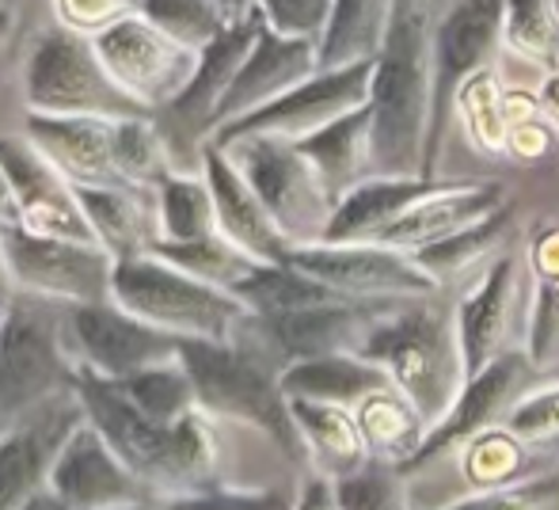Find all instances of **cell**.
<instances>
[{
	"label": "cell",
	"mask_w": 559,
	"mask_h": 510,
	"mask_svg": "<svg viewBox=\"0 0 559 510\" xmlns=\"http://www.w3.org/2000/svg\"><path fill=\"white\" fill-rule=\"evenodd\" d=\"M442 179L430 176H369L354 183L335 202L332 225H328L324 245H354V240H373L384 225L396 222L404 210H412L419 199H427Z\"/></svg>",
	"instance_id": "cell-27"
},
{
	"label": "cell",
	"mask_w": 559,
	"mask_h": 510,
	"mask_svg": "<svg viewBox=\"0 0 559 510\" xmlns=\"http://www.w3.org/2000/svg\"><path fill=\"white\" fill-rule=\"evenodd\" d=\"M502 38H507L510 50L537 61L559 54V23L552 12V0H507Z\"/></svg>",
	"instance_id": "cell-42"
},
{
	"label": "cell",
	"mask_w": 559,
	"mask_h": 510,
	"mask_svg": "<svg viewBox=\"0 0 559 510\" xmlns=\"http://www.w3.org/2000/svg\"><path fill=\"white\" fill-rule=\"evenodd\" d=\"M278 384L289 400H320V404L358 407L369 396H377V392H389L392 378L361 355H324L282 366Z\"/></svg>",
	"instance_id": "cell-29"
},
{
	"label": "cell",
	"mask_w": 559,
	"mask_h": 510,
	"mask_svg": "<svg viewBox=\"0 0 559 510\" xmlns=\"http://www.w3.org/2000/svg\"><path fill=\"white\" fill-rule=\"evenodd\" d=\"M153 256L168 259L171 266H179V271L194 274V278L210 282L217 289H228V294L259 266V259L236 248L225 233H210V237L199 240H156Z\"/></svg>",
	"instance_id": "cell-36"
},
{
	"label": "cell",
	"mask_w": 559,
	"mask_h": 510,
	"mask_svg": "<svg viewBox=\"0 0 559 510\" xmlns=\"http://www.w3.org/2000/svg\"><path fill=\"white\" fill-rule=\"evenodd\" d=\"M156 222L160 240H199L217 229V206L206 176L176 168L156 187Z\"/></svg>",
	"instance_id": "cell-34"
},
{
	"label": "cell",
	"mask_w": 559,
	"mask_h": 510,
	"mask_svg": "<svg viewBox=\"0 0 559 510\" xmlns=\"http://www.w3.org/2000/svg\"><path fill=\"white\" fill-rule=\"evenodd\" d=\"M115 168L122 176V183L148 187V191H156L160 179H168L176 171L171 141L156 127L153 115L115 122Z\"/></svg>",
	"instance_id": "cell-37"
},
{
	"label": "cell",
	"mask_w": 559,
	"mask_h": 510,
	"mask_svg": "<svg viewBox=\"0 0 559 510\" xmlns=\"http://www.w3.org/2000/svg\"><path fill=\"white\" fill-rule=\"evenodd\" d=\"M179 363L199 392V407L214 419H233L266 435L289 461H305L301 430L289 396L278 384V366L248 340H179Z\"/></svg>",
	"instance_id": "cell-4"
},
{
	"label": "cell",
	"mask_w": 559,
	"mask_h": 510,
	"mask_svg": "<svg viewBox=\"0 0 559 510\" xmlns=\"http://www.w3.org/2000/svg\"><path fill=\"white\" fill-rule=\"evenodd\" d=\"M400 476L404 473L396 465L369 458L366 465H358L354 473L335 481L338 503H343V510H412Z\"/></svg>",
	"instance_id": "cell-43"
},
{
	"label": "cell",
	"mask_w": 559,
	"mask_h": 510,
	"mask_svg": "<svg viewBox=\"0 0 559 510\" xmlns=\"http://www.w3.org/2000/svg\"><path fill=\"white\" fill-rule=\"evenodd\" d=\"M217 145V141H214ZM225 153L240 168V176L251 183L266 214L282 229V237L294 248L324 245L328 225L335 214V194L324 187L309 156L289 138L271 133H248V138L225 141Z\"/></svg>",
	"instance_id": "cell-7"
},
{
	"label": "cell",
	"mask_w": 559,
	"mask_h": 510,
	"mask_svg": "<svg viewBox=\"0 0 559 510\" xmlns=\"http://www.w3.org/2000/svg\"><path fill=\"white\" fill-rule=\"evenodd\" d=\"M259 20H263V15H259ZM317 69H320L317 43L286 38V35H278V31L266 27V23H259L255 43H251L240 73L233 76L222 107H217L214 130L225 127V122L243 119V115H251V111H259V107H266L271 99L286 96L289 88L309 81Z\"/></svg>",
	"instance_id": "cell-21"
},
{
	"label": "cell",
	"mask_w": 559,
	"mask_h": 510,
	"mask_svg": "<svg viewBox=\"0 0 559 510\" xmlns=\"http://www.w3.org/2000/svg\"><path fill=\"white\" fill-rule=\"evenodd\" d=\"M369 76H373V61H358V66H343V69H317L309 81L289 88L286 96L271 99L266 107L243 115V119L217 127L210 141L225 145V141L248 138V133H271V138L297 141L305 133L335 122L338 115L366 104Z\"/></svg>",
	"instance_id": "cell-14"
},
{
	"label": "cell",
	"mask_w": 559,
	"mask_h": 510,
	"mask_svg": "<svg viewBox=\"0 0 559 510\" xmlns=\"http://www.w3.org/2000/svg\"><path fill=\"white\" fill-rule=\"evenodd\" d=\"M366 104L373 115V176H427L435 31L423 0H392Z\"/></svg>",
	"instance_id": "cell-1"
},
{
	"label": "cell",
	"mask_w": 559,
	"mask_h": 510,
	"mask_svg": "<svg viewBox=\"0 0 559 510\" xmlns=\"http://www.w3.org/2000/svg\"><path fill=\"white\" fill-rule=\"evenodd\" d=\"M335 0H259V15L271 31L286 38H301V43H317L324 38L328 20H332Z\"/></svg>",
	"instance_id": "cell-45"
},
{
	"label": "cell",
	"mask_w": 559,
	"mask_h": 510,
	"mask_svg": "<svg viewBox=\"0 0 559 510\" xmlns=\"http://www.w3.org/2000/svg\"><path fill=\"white\" fill-rule=\"evenodd\" d=\"M76 423H84V407L73 384L8 423L0 435V510H20L50 488V469Z\"/></svg>",
	"instance_id": "cell-17"
},
{
	"label": "cell",
	"mask_w": 559,
	"mask_h": 510,
	"mask_svg": "<svg viewBox=\"0 0 559 510\" xmlns=\"http://www.w3.org/2000/svg\"><path fill=\"white\" fill-rule=\"evenodd\" d=\"M15 301H20V286H15L12 263H8V252H4V233H0V305L12 309Z\"/></svg>",
	"instance_id": "cell-51"
},
{
	"label": "cell",
	"mask_w": 559,
	"mask_h": 510,
	"mask_svg": "<svg viewBox=\"0 0 559 510\" xmlns=\"http://www.w3.org/2000/svg\"><path fill=\"white\" fill-rule=\"evenodd\" d=\"M259 12L248 15V20H236L228 23L222 35L199 54L194 61V73L187 81V88L164 107V119H168V141H171V153L176 145H187V149H199L214 138V119H217V107H222L228 84L233 76L240 73L243 58H248L251 43L259 35Z\"/></svg>",
	"instance_id": "cell-19"
},
{
	"label": "cell",
	"mask_w": 559,
	"mask_h": 510,
	"mask_svg": "<svg viewBox=\"0 0 559 510\" xmlns=\"http://www.w3.org/2000/svg\"><path fill=\"white\" fill-rule=\"evenodd\" d=\"M358 412V427L366 435V450L369 458L389 461L404 473V465L415 458L423 435H427V423L419 419L412 404H407L400 392H377L366 404L354 407Z\"/></svg>",
	"instance_id": "cell-33"
},
{
	"label": "cell",
	"mask_w": 559,
	"mask_h": 510,
	"mask_svg": "<svg viewBox=\"0 0 559 510\" xmlns=\"http://www.w3.org/2000/svg\"><path fill=\"white\" fill-rule=\"evenodd\" d=\"M456 104L464 107L468 115V133L479 141L484 149H507V138H510V127H507V111H502V99L491 92L487 84V73L472 76L468 84L461 88Z\"/></svg>",
	"instance_id": "cell-46"
},
{
	"label": "cell",
	"mask_w": 559,
	"mask_h": 510,
	"mask_svg": "<svg viewBox=\"0 0 559 510\" xmlns=\"http://www.w3.org/2000/svg\"><path fill=\"white\" fill-rule=\"evenodd\" d=\"M92 46L118 88L153 115L187 88L199 61V54L153 27L141 12L122 15L111 27L92 35Z\"/></svg>",
	"instance_id": "cell-11"
},
{
	"label": "cell",
	"mask_w": 559,
	"mask_h": 510,
	"mask_svg": "<svg viewBox=\"0 0 559 510\" xmlns=\"http://www.w3.org/2000/svg\"><path fill=\"white\" fill-rule=\"evenodd\" d=\"M514 297H518V256L502 252L453 309L456 343H461V358H464V381L484 370V366H491L499 355H507Z\"/></svg>",
	"instance_id": "cell-23"
},
{
	"label": "cell",
	"mask_w": 559,
	"mask_h": 510,
	"mask_svg": "<svg viewBox=\"0 0 559 510\" xmlns=\"http://www.w3.org/2000/svg\"><path fill=\"white\" fill-rule=\"evenodd\" d=\"M233 297L251 317H286V312L312 309V305L350 301V297L335 294L328 282H320L317 274L301 271L294 259H286V263H259L233 289Z\"/></svg>",
	"instance_id": "cell-31"
},
{
	"label": "cell",
	"mask_w": 559,
	"mask_h": 510,
	"mask_svg": "<svg viewBox=\"0 0 559 510\" xmlns=\"http://www.w3.org/2000/svg\"><path fill=\"white\" fill-rule=\"evenodd\" d=\"M502 427L525 446H540V442H552L559 435V384L552 389H537L530 396H522L514 407L507 412Z\"/></svg>",
	"instance_id": "cell-47"
},
{
	"label": "cell",
	"mask_w": 559,
	"mask_h": 510,
	"mask_svg": "<svg viewBox=\"0 0 559 510\" xmlns=\"http://www.w3.org/2000/svg\"><path fill=\"white\" fill-rule=\"evenodd\" d=\"M289 407H294V423L317 473L338 481L369 461L366 435H361L354 407L320 404V400H289Z\"/></svg>",
	"instance_id": "cell-30"
},
{
	"label": "cell",
	"mask_w": 559,
	"mask_h": 510,
	"mask_svg": "<svg viewBox=\"0 0 559 510\" xmlns=\"http://www.w3.org/2000/svg\"><path fill=\"white\" fill-rule=\"evenodd\" d=\"M66 305L20 294L8 309L4 340H0V423L20 419L43 400L58 396L73 384V358L61 335Z\"/></svg>",
	"instance_id": "cell-8"
},
{
	"label": "cell",
	"mask_w": 559,
	"mask_h": 510,
	"mask_svg": "<svg viewBox=\"0 0 559 510\" xmlns=\"http://www.w3.org/2000/svg\"><path fill=\"white\" fill-rule=\"evenodd\" d=\"M202 176H206L210 191H214L217 229H222L236 248H243V252L251 259H259V263H286V259L294 256V245L282 237V229L274 225V217L266 214L259 194L251 191V183L233 164V156H228L222 145H214V141L202 145Z\"/></svg>",
	"instance_id": "cell-22"
},
{
	"label": "cell",
	"mask_w": 559,
	"mask_h": 510,
	"mask_svg": "<svg viewBox=\"0 0 559 510\" xmlns=\"http://www.w3.org/2000/svg\"><path fill=\"white\" fill-rule=\"evenodd\" d=\"M50 491H58L73 510H111L130 503H148V488L130 465L111 450L104 435L88 419L58 450L50 469Z\"/></svg>",
	"instance_id": "cell-20"
},
{
	"label": "cell",
	"mask_w": 559,
	"mask_h": 510,
	"mask_svg": "<svg viewBox=\"0 0 559 510\" xmlns=\"http://www.w3.org/2000/svg\"><path fill=\"white\" fill-rule=\"evenodd\" d=\"M0 225H20V202H15L12 179L0 164Z\"/></svg>",
	"instance_id": "cell-52"
},
{
	"label": "cell",
	"mask_w": 559,
	"mask_h": 510,
	"mask_svg": "<svg viewBox=\"0 0 559 510\" xmlns=\"http://www.w3.org/2000/svg\"><path fill=\"white\" fill-rule=\"evenodd\" d=\"M294 510H343L332 476H324V473H317V469H312V473L301 481V488H297Z\"/></svg>",
	"instance_id": "cell-50"
},
{
	"label": "cell",
	"mask_w": 559,
	"mask_h": 510,
	"mask_svg": "<svg viewBox=\"0 0 559 510\" xmlns=\"http://www.w3.org/2000/svg\"><path fill=\"white\" fill-rule=\"evenodd\" d=\"M138 12L153 27H160L179 46L202 54L217 35L228 27V20L210 0H138Z\"/></svg>",
	"instance_id": "cell-41"
},
{
	"label": "cell",
	"mask_w": 559,
	"mask_h": 510,
	"mask_svg": "<svg viewBox=\"0 0 559 510\" xmlns=\"http://www.w3.org/2000/svg\"><path fill=\"white\" fill-rule=\"evenodd\" d=\"M297 149L309 156L317 176L324 179V187L338 202L354 183L373 176V115H369V104L297 138Z\"/></svg>",
	"instance_id": "cell-28"
},
{
	"label": "cell",
	"mask_w": 559,
	"mask_h": 510,
	"mask_svg": "<svg viewBox=\"0 0 559 510\" xmlns=\"http://www.w3.org/2000/svg\"><path fill=\"white\" fill-rule=\"evenodd\" d=\"M8 38V12H0V43Z\"/></svg>",
	"instance_id": "cell-57"
},
{
	"label": "cell",
	"mask_w": 559,
	"mask_h": 510,
	"mask_svg": "<svg viewBox=\"0 0 559 510\" xmlns=\"http://www.w3.org/2000/svg\"><path fill=\"white\" fill-rule=\"evenodd\" d=\"M4 427H8V423H0V435H4Z\"/></svg>",
	"instance_id": "cell-59"
},
{
	"label": "cell",
	"mask_w": 559,
	"mask_h": 510,
	"mask_svg": "<svg viewBox=\"0 0 559 510\" xmlns=\"http://www.w3.org/2000/svg\"><path fill=\"white\" fill-rule=\"evenodd\" d=\"M111 510H160V507H153V499H148V503H130V507H111Z\"/></svg>",
	"instance_id": "cell-56"
},
{
	"label": "cell",
	"mask_w": 559,
	"mask_h": 510,
	"mask_svg": "<svg viewBox=\"0 0 559 510\" xmlns=\"http://www.w3.org/2000/svg\"><path fill=\"white\" fill-rule=\"evenodd\" d=\"M540 111L548 115V122H556L559 127V73L548 76L545 88H540Z\"/></svg>",
	"instance_id": "cell-54"
},
{
	"label": "cell",
	"mask_w": 559,
	"mask_h": 510,
	"mask_svg": "<svg viewBox=\"0 0 559 510\" xmlns=\"http://www.w3.org/2000/svg\"><path fill=\"white\" fill-rule=\"evenodd\" d=\"M464 476L476 491L510 488L525 481V442H518L507 427H487L464 446Z\"/></svg>",
	"instance_id": "cell-40"
},
{
	"label": "cell",
	"mask_w": 559,
	"mask_h": 510,
	"mask_svg": "<svg viewBox=\"0 0 559 510\" xmlns=\"http://www.w3.org/2000/svg\"><path fill=\"white\" fill-rule=\"evenodd\" d=\"M61 335L76 370L104 381H126L179 358L176 335L145 324L118 301L69 305L61 317Z\"/></svg>",
	"instance_id": "cell-10"
},
{
	"label": "cell",
	"mask_w": 559,
	"mask_h": 510,
	"mask_svg": "<svg viewBox=\"0 0 559 510\" xmlns=\"http://www.w3.org/2000/svg\"><path fill=\"white\" fill-rule=\"evenodd\" d=\"M23 104L35 115H96V119H141L153 115L111 81L96 46L61 23L31 43L23 66Z\"/></svg>",
	"instance_id": "cell-6"
},
{
	"label": "cell",
	"mask_w": 559,
	"mask_h": 510,
	"mask_svg": "<svg viewBox=\"0 0 559 510\" xmlns=\"http://www.w3.org/2000/svg\"><path fill=\"white\" fill-rule=\"evenodd\" d=\"M392 0H335L328 31L317 46L320 69H343L373 61L389 31Z\"/></svg>",
	"instance_id": "cell-32"
},
{
	"label": "cell",
	"mask_w": 559,
	"mask_h": 510,
	"mask_svg": "<svg viewBox=\"0 0 559 510\" xmlns=\"http://www.w3.org/2000/svg\"><path fill=\"white\" fill-rule=\"evenodd\" d=\"M20 510H73L66 503V499L58 496V491H50V488H43L38 496H31L27 503H23Z\"/></svg>",
	"instance_id": "cell-55"
},
{
	"label": "cell",
	"mask_w": 559,
	"mask_h": 510,
	"mask_svg": "<svg viewBox=\"0 0 559 510\" xmlns=\"http://www.w3.org/2000/svg\"><path fill=\"white\" fill-rule=\"evenodd\" d=\"M115 122L96 115H35L27 111L23 133L61 168L76 187L122 183L115 168Z\"/></svg>",
	"instance_id": "cell-24"
},
{
	"label": "cell",
	"mask_w": 559,
	"mask_h": 510,
	"mask_svg": "<svg viewBox=\"0 0 559 510\" xmlns=\"http://www.w3.org/2000/svg\"><path fill=\"white\" fill-rule=\"evenodd\" d=\"M530 351H507L491 366H484L479 373H472L461 384V392L453 396V404L445 407V415L438 423H430L427 435H423L415 458L404 465V476L415 469L435 465L442 453L456 450V446H468L476 435H484L487 427H495V419H507V412L525 396V381L533 373Z\"/></svg>",
	"instance_id": "cell-16"
},
{
	"label": "cell",
	"mask_w": 559,
	"mask_h": 510,
	"mask_svg": "<svg viewBox=\"0 0 559 510\" xmlns=\"http://www.w3.org/2000/svg\"><path fill=\"white\" fill-rule=\"evenodd\" d=\"M4 252L12 263L15 286L27 297L53 305L111 301V282L118 259L99 245L69 237H46L27 225H0Z\"/></svg>",
	"instance_id": "cell-9"
},
{
	"label": "cell",
	"mask_w": 559,
	"mask_h": 510,
	"mask_svg": "<svg viewBox=\"0 0 559 510\" xmlns=\"http://www.w3.org/2000/svg\"><path fill=\"white\" fill-rule=\"evenodd\" d=\"M81 191L84 217L92 225V237L99 248H107L115 259L148 256L160 240L156 222V191L133 183H99L76 187Z\"/></svg>",
	"instance_id": "cell-26"
},
{
	"label": "cell",
	"mask_w": 559,
	"mask_h": 510,
	"mask_svg": "<svg viewBox=\"0 0 559 510\" xmlns=\"http://www.w3.org/2000/svg\"><path fill=\"white\" fill-rule=\"evenodd\" d=\"M297 491L289 488H255V491H236V488H214L191 491V496L164 499L160 510H294Z\"/></svg>",
	"instance_id": "cell-44"
},
{
	"label": "cell",
	"mask_w": 559,
	"mask_h": 510,
	"mask_svg": "<svg viewBox=\"0 0 559 510\" xmlns=\"http://www.w3.org/2000/svg\"><path fill=\"white\" fill-rule=\"evenodd\" d=\"M289 259L350 301H400V297H430L438 289V282L415 263V256L373 240L294 248Z\"/></svg>",
	"instance_id": "cell-15"
},
{
	"label": "cell",
	"mask_w": 559,
	"mask_h": 510,
	"mask_svg": "<svg viewBox=\"0 0 559 510\" xmlns=\"http://www.w3.org/2000/svg\"><path fill=\"white\" fill-rule=\"evenodd\" d=\"M0 164H4L8 179H12L15 202H20V225L46 233V237H69L96 245L76 183L61 176L58 164L27 133L23 138L0 133Z\"/></svg>",
	"instance_id": "cell-18"
},
{
	"label": "cell",
	"mask_w": 559,
	"mask_h": 510,
	"mask_svg": "<svg viewBox=\"0 0 559 510\" xmlns=\"http://www.w3.org/2000/svg\"><path fill=\"white\" fill-rule=\"evenodd\" d=\"M122 389V396L138 407L145 419L153 423H179L183 415L199 412V392H194V381L187 373V366L179 363H164V366H153V370H141L126 381H115Z\"/></svg>",
	"instance_id": "cell-38"
},
{
	"label": "cell",
	"mask_w": 559,
	"mask_h": 510,
	"mask_svg": "<svg viewBox=\"0 0 559 510\" xmlns=\"http://www.w3.org/2000/svg\"><path fill=\"white\" fill-rule=\"evenodd\" d=\"M502 12L507 0H453L435 27V111H430L427 138V176L435 179L442 156L445 122L456 107L461 88L484 73L487 58L502 38Z\"/></svg>",
	"instance_id": "cell-13"
},
{
	"label": "cell",
	"mask_w": 559,
	"mask_h": 510,
	"mask_svg": "<svg viewBox=\"0 0 559 510\" xmlns=\"http://www.w3.org/2000/svg\"><path fill=\"white\" fill-rule=\"evenodd\" d=\"M210 4H214L228 23L248 20V15H255V12H259V0H210Z\"/></svg>",
	"instance_id": "cell-53"
},
{
	"label": "cell",
	"mask_w": 559,
	"mask_h": 510,
	"mask_svg": "<svg viewBox=\"0 0 559 510\" xmlns=\"http://www.w3.org/2000/svg\"><path fill=\"white\" fill-rule=\"evenodd\" d=\"M502 202H507V194H502L499 183H442L427 199L415 202L412 210H404L392 225H384L373 237V245H389L396 252L415 256L419 248L438 245L449 233L499 210Z\"/></svg>",
	"instance_id": "cell-25"
},
{
	"label": "cell",
	"mask_w": 559,
	"mask_h": 510,
	"mask_svg": "<svg viewBox=\"0 0 559 510\" xmlns=\"http://www.w3.org/2000/svg\"><path fill=\"white\" fill-rule=\"evenodd\" d=\"M400 301H407V297H400ZM400 301H332L286 312V317H251L248 312L236 340H248L251 347H259L278 370L289 363H301V358L358 355L369 328Z\"/></svg>",
	"instance_id": "cell-12"
},
{
	"label": "cell",
	"mask_w": 559,
	"mask_h": 510,
	"mask_svg": "<svg viewBox=\"0 0 559 510\" xmlns=\"http://www.w3.org/2000/svg\"><path fill=\"white\" fill-rule=\"evenodd\" d=\"M111 301L176 340L228 343L240 335L248 309L228 289L171 266L160 256H133L115 263Z\"/></svg>",
	"instance_id": "cell-5"
},
{
	"label": "cell",
	"mask_w": 559,
	"mask_h": 510,
	"mask_svg": "<svg viewBox=\"0 0 559 510\" xmlns=\"http://www.w3.org/2000/svg\"><path fill=\"white\" fill-rule=\"evenodd\" d=\"M361 358L377 363L392 378V389L419 412V419L438 423L464 384V358L456 343L453 312H442L427 297H407L389 309L358 347Z\"/></svg>",
	"instance_id": "cell-3"
},
{
	"label": "cell",
	"mask_w": 559,
	"mask_h": 510,
	"mask_svg": "<svg viewBox=\"0 0 559 510\" xmlns=\"http://www.w3.org/2000/svg\"><path fill=\"white\" fill-rule=\"evenodd\" d=\"M556 488H559V476H552V481H522V484H510V488L476 491V496L461 499V503L445 510H537Z\"/></svg>",
	"instance_id": "cell-49"
},
{
	"label": "cell",
	"mask_w": 559,
	"mask_h": 510,
	"mask_svg": "<svg viewBox=\"0 0 559 510\" xmlns=\"http://www.w3.org/2000/svg\"><path fill=\"white\" fill-rule=\"evenodd\" d=\"M510 217H514V206H510V202H502L499 210L484 214L479 222L449 233V237L438 240V245L419 248V252H415V263H419L435 282L449 278V274H461L464 266H472L479 256H487L495 245H499L502 233H507V225H510Z\"/></svg>",
	"instance_id": "cell-39"
},
{
	"label": "cell",
	"mask_w": 559,
	"mask_h": 510,
	"mask_svg": "<svg viewBox=\"0 0 559 510\" xmlns=\"http://www.w3.org/2000/svg\"><path fill=\"white\" fill-rule=\"evenodd\" d=\"M533 309H530V358L548 363L559 343V225H548L530 245Z\"/></svg>",
	"instance_id": "cell-35"
},
{
	"label": "cell",
	"mask_w": 559,
	"mask_h": 510,
	"mask_svg": "<svg viewBox=\"0 0 559 510\" xmlns=\"http://www.w3.org/2000/svg\"><path fill=\"white\" fill-rule=\"evenodd\" d=\"M53 12H58L61 27L92 38L122 15L138 12V0H53Z\"/></svg>",
	"instance_id": "cell-48"
},
{
	"label": "cell",
	"mask_w": 559,
	"mask_h": 510,
	"mask_svg": "<svg viewBox=\"0 0 559 510\" xmlns=\"http://www.w3.org/2000/svg\"><path fill=\"white\" fill-rule=\"evenodd\" d=\"M73 392L84 407V419L111 442V450L138 473L148 496L176 499L191 491H206L217 484V430L214 415L199 412L183 415L179 423L164 427L153 423L122 396L115 381L92 378L73 366Z\"/></svg>",
	"instance_id": "cell-2"
},
{
	"label": "cell",
	"mask_w": 559,
	"mask_h": 510,
	"mask_svg": "<svg viewBox=\"0 0 559 510\" xmlns=\"http://www.w3.org/2000/svg\"><path fill=\"white\" fill-rule=\"evenodd\" d=\"M4 324H8V309L0 305V340H4Z\"/></svg>",
	"instance_id": "cell-58"
}]
</instances>
